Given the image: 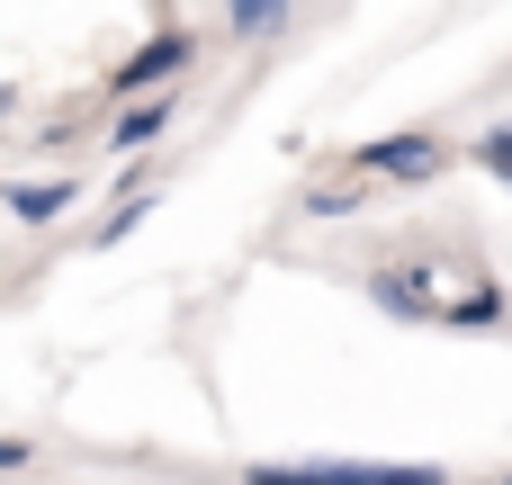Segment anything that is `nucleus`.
Returning <instances> with one entry per match:
<instances>
[{
	"label": "nucleus",
	"instance_id": "obj_1",
	"mask_svg": "<svg viewBox=\"0 0 512 485\" xmlns=\"http://www.w3.org/2000/svg\"><path fill=\"white\" fill-rule=\"evenodd\" d=\"M243 485H450V468H414V459H297V468H243Z\"/></svg>",
	"mask_w": 512,
	"mask_h": 485
},
{
	"label": "nucleus",
	"instance_id": "obj_2",
	"mask_svg": "<svg viewBox=\"0 0 512 485\" xmlns=\"http://www.w3.org/2000/svg\"><path fill=\"white\" fill-rule=\"evenodd\" d=\"M189 63H198V36H189V27H153V36H144L108 81H99V99H117V108H126V99H144V90H171Z\"/></svg>",
	"mask_w": 512,
	"mask_h": 485
},
{
	"label": "nucleus",
	"instance_id": "obj_3",
	"mask_svg": "<svg viewBox=\"0 0 512 485\" xmlns=\"http://www.w3.org/2000/svg\"><path fill=\"white\" fill-rule=\"evenodd\" d=\"M459 153L441 144V135H423V126H405V135H369V144H351V171L360 180H405V189H423V180H441Z\"/></svg>",
	"mask_w": 512,
	"mask_h": 485
},
{
	"label": "nucleus",
	"instance_id": "obj_4",
	"mask_svg": "<svg viewBox=\"0 0 512 485\" xmlns=\"http://www.w3.org/2000/svg\"><path fill=\"white\" fill-rule=\"evenodd\" d=\"M360 297H369L378 315H396V324H441V261H432V252L378 261V270L360 279Z\"/></svg>",
	"mask_w": 512,
	"mask_h": 485
},
{
	"label": "nucleus",
	"instance_id": "obj_5",
	"mask_svg": "<svg viewBox=\"0 0 512 485\" xmlns=\"http://www.w3.org/2000/svg\"><path fill=\"white\" fill-rule=\"evenodd\" d=\"M171 117H180V90L126 99V108L108 117V153H144V144H162V135H171Z\"/></svg>",
	"mask_w": 512,
	"mask_h": 485
},
{
	"label": "nucleus",
	"instance_id": "obj_6",
	"mask_svg": "<svg viewBox=\"0 0 512 485\" xmlns=\"http://www.w3.org/2000/svg\"><path fill=\"white\" fill-rule=\"evenodd\" d=\"M512 288L504 279H468V297H441V333H504Z\"/></svg>",
	"mask_w": 512,
	"mask_h": 485
},
{
	"label": "nucleus",
	"instance_id": "obj_7",
	"mask_svg": "<svg viewBox=\"0 0 512 485\" xmlns=\"http://www.w3.org/2000/svg\"><path fill=\"white\" fill-rule=\"evenodd\" d=\"M0 198H9L18 225H63V216L81 207V180H72V171H63V180H9Z\"/></svg>",
	"mask_w": 512,
	"mask_h": 485
},
{
	"label": "nucleus",
	"instance_id": "obj_8",
	"mask_svg": "<svg viewBox=\"0 0 512 485\" xmlns=\"http://www.w3.org/2000/svg\"><path fill=\"white\" fill-rule=\"evenodd\" d=\"M297 18V0H225V36L234 45H279Z\"/></svg>",
	"mask_w": 512,
	"mask_h": 485
},
{
	"label": "nucleus",
	"instance_id": "obj_9",
	"mask_svg": "<svg viewBox=\"0 0 512 485\" xmlns=\"http://www.w3.org/2000/svg\"><path fill=\"white\" fill-rule=\"evenodd\" d=\"M306 216H324V225L369 216V180H360V171H351V180H315V189H306Z\"/></svg>",
	"mask_w": 512,
	"mask_h": 485
},
{
	"label": "nucleus",
	"instance_id": "obj_10",
	"mask_svg": "<svg viewBox=\"0 0 512 485\" xmlns=\"http://www.w3.org/2000/svg\"><path fill=\"white\" fill-rule=\"evenodd\" d=\"M144 216H153V189H126V198H117V207L99 216V234H81V243H90V252H117V243H126V234H135Z\"/></svg>",
	"mask_w": 512,
	"mask_h": 485
},
{
	"label": "nucleus",
	"instance_id": "obj_11",
	"mask_svg": "<svg viewBox=\"0 0 512 485\" xmlns=\"http://www.w3.org/2000/svg\"><path fill=\"white\" fill-rule=\"evenodd\" d=\"M459 162H477L486 180H504V189H512V126H486V135H477V144H468Z\"/></svg>",
	"mask_w": 512,
	"mask_h": 485
},
{
	"label": "nucleus",
	"instance_id": "obj_12",
	"mask_svg": "<svg viewBox=\"0 0 512 485\" xmlns=\"http://www.w3.org/2000/svg\"><path fill=\"white\" fill-rule=\"evenodd\" d=\"M27 459H36V441H18V432H0V477H18Z\"/></svg>",
	"mask_w": 512,
	"mask_h": 485
},
{
	"label": "nucleus",
	"instance_id": "obj_13",
	"mask_svg": "<svg viewBox=\"0 0 512 485\" xmlns=\"http://www.w3.org/2000/svg\"><path fill=\"white\" fill-rule=\"evenodd\" d=\"M18 108H27V90H18V81H9V72H0V135H9V126H18Z\"/></svg>",
	"mask_w": 512,
	"mask_h": 485
},
{
	"label": "nucleus",
	"instance_id": "obj_14",
	"mask_svg": "<svg viewBox=\"0 0 512 485\" xmlns=\"http://www.w3.org/2000/svg\"><path fill=\"white\" fill-rule=\"evenodd\" d=\"M495 485H512V477H495Z\"/></svg>",
	"mask_w": 512,
	"mask_h": 485
}]
</instances>
